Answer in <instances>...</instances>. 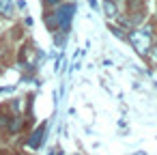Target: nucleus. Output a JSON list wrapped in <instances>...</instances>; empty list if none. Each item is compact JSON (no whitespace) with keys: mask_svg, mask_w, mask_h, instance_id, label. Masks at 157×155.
Returning a JSON list of instances; mask_svg holds the SVG:
<instances>
[{"mask_svg":"<svg viewBox=\"0 0 157 155\" xmlns=\"http://www.w3.org/2000/svg\"><path fill=\"white\" fill-rule=\"evenodd\" d=\"M43 136H45V123H41V125L30 134V138H28V146H30V149H39L41 142H43Z\"/></svg>","mask_w":157,"mask_h":155,"instance_id":"4","label":"nucleus"},{"mask_svg":"<svg viewBox=\"0 0 157 155\" xmlns=\"http://www.w3.org/2000/svg\"><path fill=\"white\" fill-rule=\"evenodd\" d=\"M127 41L133 45V50L140 54V56H146L153 48V28L151 26H144V28H136L127 35Z\"/></svg>","mask_w":157,"mask_h":155,"instance_id":"2","label":"nucleus"},{"mask_svg":"<svg viewBox=\"0 0 157 155\" xmlns=\"http://www.w3.org/2000/svg\"><path fill=\"white\" fill-rule=\"evenodd\" d=\"M9 118H11V112H9L7 108H2V110H0V129H2V131H7Z\"/></svg>","mask_w":157,"mask_h":155,"instance_id":"7","label":"nucleus"},{"mask_svg":"<svg viewBox=\"0 0 157 155\" xmlns=\"http://www.w3.org/2000/svg\"><path fill=\"white\" fill-rule=\"evenodd\" d=\"M13 15V0H0V17Z\"/></svg>","mask_w":157,"mask_h":155,"instance_id":"6","label":"nucleus"},{"mask_svg":"<svg viewBox=\"0 0 157 155\" xmlns=\"http://www.w3.org/2000/svg\"><path fill=\"white\" fill-rule=\"evenodd\" d=\"M75 7L73 5H58L52 11V20H48V28L50 30H58V33H67L71 28V15H73Z\"/></svg>","mask_w":157,"mask_h":155,"instance_id":"1","label":"nucleus"},{"mask_svg":"<svg viewBox=\"0 0 157 155\" xmlns=\"http://www.w3.org/2000/svg\"><path fill=\"white\" fill-rule=\"evenodd\" d=\"M13 155H22V153H13Z\"/></svg>","mask_w":157,"mask_h":155,"instance_id":"11","label":"nucleus"},{"mask_svg":"<svg viewBox=\"0 0 157 155\" xmlns=\"http://www.w3.org/2000/svg\"><path fill=\"white\" fill-rule=\"evenodd\" d=\"M43 2H45L48 7H54V9H56V7H58V5L63 2V0H43Z\"/></svg>","mask_w":157,"mask_h":155,"instance_id":"9","label":"nucleus"},{"mask_svg":"<svg viewBox=\"0 0 157 155\" xmlns=\"http://www.w3.org/2000/svg\"><path fill=\"white\" fill-rule=\"evenodd\" d=\"M108 28H110V30L114 33V37H118V39H127V35H125V30H123V28H116L114 24H110Z\"/></svg>","mask_w":157,"mask_h":155,"instance_id":"8","label":"nucleus"},{"mask_svg":"<svg viewBox=\"0 0 157 155\" xmlns=\"http://www.w3.org/2000/svg\"><path fill=\"white\" fill-rule=\"evenodd\" d=\"M22 127H24V116L22 114H11L9 125H7V134L9 136H15V134L22 131Z\"/></svg>","mask_w":157,"mask_h":155,"instance_id":"3","label":"nucleus"},{"mask_svg":"<svg viewBox=\"0 0 157 155\" xmlns=\"http://www.w3.org/2000/svg\"><path fill=\"white\" fill-rule=\"evenodd\" d=\"M0 71H2V67H0Z\"/></svg>","mask_w":157,"mask_h":155,"instance_id":"12","label":"nucleus"},{"mask_svg":"<svg viewBox=\"0 0 157 155\" xmlns=\"http://www.w3.org/2000/svg\"><path fill=\"white\" fill-rule=\"evenodd\" d=\"M151 56H153V60L157 63V43H155V45L151 48Z\"/></svg>","mask_w":157,"mask_h":155,"instance_id":"10","label":"nucleus"},{"mask_svg":"<svg viewBox=\"0 0 157 155\" xmlns=\"http://www.w3.org/2000/svg\"><path fill=\"white\" fill-rule=\"evenodd\" d=\"M103 13H105V17H108V20L118 17V7H116L114 0H103Z\"/></svg>","mask_w":157,"mask_h":155,"instance_id":"5","label":"nucleus"}]
</instances>
